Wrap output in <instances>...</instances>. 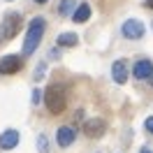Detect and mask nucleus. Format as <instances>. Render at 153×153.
I'll use <instances>...</instances> for the list:
<instances>
[{
	"mask_svg": "<svg viewBox=\"0 0 153 153\" xmlns=\"http://www.w3.org/2000/svg\"><path fill=\"white\" fill-rule=\"evenodd\" d=\"M44 30H47V21L42 16H35V19L28 23V30H26V37H23V49H21V56H30L35 53V49L39 47V42L44 37Z\"/></svg>",
	"mask_w": 153,
	"mask_h": 153,
	"instance_id": "f257e3e1",
	"label": "nucleus"
},
{
	"mask_svg": "<svg viewBox=\"0 0 153 153\" xmlns=\"http://www.w3.org/2000/svg\"><path fill=\"white\" fill-rule=\"evenodd\" d=\"M44 105L51 114H63L65 111V93L58 86H49L44 91Z\"/></svg>",
	"mask_w": 153,
	"mask_h": 153,
	"instance_id": "f03ea898",
	"label": "nucleus"
},
{
	"mask_svg": "<svg viewBox=\"0 0 153 153\" xmlns=\"http://www.w3.org/2000/svg\"><path fill=\"white\" fill-rule=\"evenodd\" d=\"M0 28H2V33H5V39H12L21 30V14L19 12H7Z\"/></svg>",
	"mask_w": 153,
	"mask_h": 153,
	"instance_id": "7ed1b4c3",
	"label": "nucleus"
},
{
	"mask_svg": "<svg viewBox=\"0 0 153 153\" xmlns=\"http://www.w3.org/2000/svg\"><path fill=\"white\" fill-rule=\"evenodd\" d=\"M121 33H123V37L128 39H142L144 37V23L139 19H128L121 26Z\"/></svg>",
	"mask_w": 153,
	"mask_h": 153,
	"instance_id": "20e7f679",
	"label": "nucleus"
},
{
	"mask_svg": "<svg viewBox=\"0 0 153 153\" xmlns=\"http://www.w3.org/2000/svg\"><path fill=\"white\" fill-rule=\"evenodd\" d=\"M21 67H23V58L21 56H5L0 58V74H16Z\"/></svg>",
	"mask_w": 153,
	"mask_h": 153,
	"instance_id": "39448f33",
	"label": "nucleus"
},
{
	"mask_svg": "<svg viewBox=\"0 0 153 153\" xmlns=\"http://www.w3.org/2000/svg\"><path fill=\"white\" fill-rule=\"evenodd\" d=\"M76 139V132L74 128H70V125H60L56 130V144L60 146V149H67V146H72Z\"/></svg>",
	"mask_w": 153,
	"mask_h": 153,
	"instance_id": "423d86ee",
	"label": "nucleus"
},
{
	"mask_svg": "<svg viewBox=\"0 0 153 153\" xmlns=\"http://www.w3.org/2000/svg\"><path fill=\"white\" fill-rule=\"evenodd\" d=\"M105 130H107V123L102 118H91L84 123V134H88V137H102Z\"/></svg>",
	"mask_w": 153,
	"mask_h": 153,
	"instance_id": "0eeeda50",
	"label": "nucleus"
},
{
	"mask_svg": "<svg viewBox=\"0 0 153 153\" xmlns=\"http://www.w3.org/2000/svg\"><path fill=\"white\" fill-rule=\"evenodd\" d=\"M132 74H134V79H151V74H153V63L151 60H146V58H142V60H137L134 63V67H132Z\"/></svg>",
	"mask_w": 153,
	"mask_h": 153,
	"instance_id": "6e6552de",
	"label": "nucleus"
},
{
	"mask_svg": "<svg viewBox=\"0 0 153 153\" xmlns=\"http://www.w3.org/2000/svg\"><path fill=\"white\" fill-rule=\"evenodd\" d=\"M19 144V132L16 130H5V132L0 134V149H5V151H12L14 146Z\"/></svg>",
	"mask_w": 153,
	"mask_h": 153,
	"instance_id": "1a4fd4ad",
	"label": "nucleus"
},
{
	"mask_svg": "<svg viewBox=\"0 0 153 153\" xmlns=\"http://www.w3.org/2000/svg\"><path fill=\"white\" fill-rule=\"evenodd\" d=\"M111 76H114L116 84H125L128 81V70H125L123 60H116L114 65H111Z\"/></svg>",
	"mask_w": 153,
	"mask_h": 153,
	"instance_id": "9d476101",
	"label": "nucleus"
},
{
	"mask_svg": "<svg viewBox=\"0 0 153 153\" xmlns=\"http://www.w3.org/2000/svg\"><path fill=\"white\" fill-rule=\"evenodd\" d=\"M72 19H74L76 23H86V21L91 19V5H88V2H81V5L72 12Z\"/></svg>",
	"mask_w": 153,
	"mask_h": 153,
	"instance_id": "9b49d317",
	"label": "nucleus"
},
{
	"mask_svg": "<svg viewBox=\"0 0 153 153\" xmlns=\"http://www.w3.org/2000/svg\"><path fill=\"white\" fill-rule=\"evenodd\" d=\"M76 42H79V37H76L74 33H60V35L56 37L58 47H74Z\"/></svg>",
	"mask_w": 153,
	"mask_h": 153,
	"instance_id": "f8f14e48",
	"label": "nucleus"
},
{
	"mask_svg": "<svg viewBox=\"0 0 153 153\" xmlns=\"http://www.w3.org/2000/svg\"><path fill=\"white\" fill-rule=\"evenodd\" d=\"M72 10H74V0H60V5H58V14L60 16H67Z\"/></svg>",
	"mask_w": 153,
	"mask_h": 153,
	"instance_id": "ddd939ff",
	"label": "nucleus"
},
{
	"mask_svg": "<svg viewBox=\"0 0 153 153\" xmlns=\"http://www.w3.org/2000/svg\"><path fill=\"white\" fill-rule=\"evenodd\" d=\"M37 149H39V153H49V142H47L44 134H39V137H37Z\"/></svg>",
	"mask_w": 153,
	"mask_h": 153,
	"instance_id": "4468645a",
	"label": "nucleus"
},
{
	"mask_svg": "<svg viewBox=\"0 0 153 153\" xmlns=\"http://www.w3.org/2000/svg\"><path fill=\"white\" fill-rule=\"evenodd\" d=\"M144 128H146L149 132H153V116H149V118H146V123H144Z\"/></svg>",
	"mask_w": 153,
	"mask_h": 153,
	"instance_id": "2eb2a0df",
	"label": "nucleus"
},
{
	"mask_svg": "<svg viewBox=\"0 0 153 153\" xmlns=\"http://www.w3.org/2000/svg\"><path fill=\"white\" fill-rule=\"evenodd\" d=\"M39 102V91H33V105H37Z\"/></svg>",
	"mask_w": 153,
	"mask_h": 153,
	"instance_id": "dca6fc26",
	"label": "nucleus"
},
{
	"mask_svg": "<svg viewBox=\"0 0 153 153\" xmlns=\"http://www.w3.org/2000/svg\"><path fill=\"white\" fill-rule=\"evenodd\" d=\"M144 5H146V7H151V10H153V0H144Z\"/></svg>",
	"mask_w": 153,
	"mask_h": 153,
	"instance_id": "f3484780",
	"label": "nucleus"
},
{
	"mask_svg": "<svg viewBox=\"0 0 153 153\" xmlns=\"http://www.w3.org/2000/svg\"><path fill=\"white\" fill-rule=\"evenodd\" d=\"M5 42V33H2V28H0V44Z\"/></svg>",
	"mask_w": 153,
	"mask_h": 153,
	"instance_id": "a211bd4d",
	"label": "nucleus"
},
{
	"mask_svg": "<svg viewBox=\"0 0 153 153\" xmlns=\"http://www.w3.org/2000/svg\"><path fill=\"white\" fill-rule=\"evenodd\" d=\"M35 2H37V5H44V2H47V0H35Z\"/></svg>",
	"mask_w": 153,
	"mask_h": 153,
	"instance_id": "6ab92c4d",
	"label": "nucleus"
},
{
	"mask_svg": "<svg viewBox=\"0 0 153 153\" xmlns=\"http://www.w3.org/2000/svg\"><path fill=\"white\" fill-rule=\"evenodd\" d=\"M142 153H153V151H149V149H144V151H142Z\"/></svg>",
	"mask_w": 153,
	"mask_h": 153,
	"instance_id": "aec40b11",
	"label": "nucleus"
},
{
	"mask_svg": "<svg viewBox=\"0 0 153 153\" xmlns=\"http://www.w3.org/2000/svg\"><path fill=\"white\" fill-rule=\"evenodd\" d=\"M149 81H151V86H153V74H151V79H149Z\"/></svg>",
	"mask_w": 153,
	"mask_h": 153,
	"instance_id": "412c9836",
	"label": "nucleus"
}]
</instances>
